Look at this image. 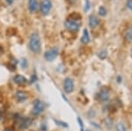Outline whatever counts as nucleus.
<instances>
[{
  "label": "nucleus",
  "instance_id": "nucleus-18",
  "mask_svg": "<svg viewBox=\"0 0 132 131\" xmlns=\"http://www.w3.org/2000/svg\"><path fill=\"white\" fill-rule=\"evenodd\" d=\"M107 56H108L107 50H102L101 52H100V53H99V56H100V57H101V59H105L106 57H107Z\"/></svg>",
  "mask_w": 132,
  "mask_h": 131
},
{
  "label": "nucleus",
  "instance_id": "nucleus-4",
  "mask_svg": "<svg viewBox=\"0 0 132 131\" xmlns=\"http://www.w3.org/2000/svg\"><path fill=\"white\" fill-rule=\"evenodd\" d=\"M45 109V106H44L43 102L41 100H36L34 104L33 109H32V113L34 115H38L42 113Z\"/></svg>",
  "mask_w": 132,
  "mask_h": 131
},
{
  "label": "nucleus",
  "instance_id": "nucleus-13",
  "mask_svg": "<svg viewBox=\"0 0 132 131\" xmlns=\"http://www.w3.org/2000/svg\"><path fill=\"white\" fill-rule=\"evenodd\" d=\"M108 95L109 94H108V92L107 90H101L99 93V99L102 101H106L108 100V97H109Z\"/></svg>",
  "mask_w": 132,
  "mask_h": 131
},
{
  "label": "nucleus",
  "instance_id": "nucleus-12",
  "mask_svg": "<svg viewBox=\"0 0 132 131\" xmlns=\"http://www.w3.org/2000/svg\"><path fill=\"white\" fill-rule=\"evenodd\" d=\"M30 124H31V120L29 119V118H23V119H21L20 121V128L21 129L27 128Z\"/></svg>",
  "mask_w": 132,
  "mask_h": 131
},
{
  "label": "nucleus",
  "instance_id": "nucleus-14",
  "mask_svg": "<svg viewBox=\"0 0 132 131\" xmlns=\"http://www.w3.org/2000/svg\"><path fill=\"white\" fill-rule=\"evenodd\" d=\"M125 39L127 41H132V27H130L129 28L127 29V31L125 32V35H124Z\"/></svg>",
  "mask_w": 132,
  "mask_h": 131
},
{
  "label": "nucleus",
  "instance_id": "nucleus-9",
  "mask_svg": "<svg viewBox=\"0 0 132 131\" xmlns=\"http://www.w3.org/2000/svg\"><path fill=\"white\" fill-rule=\"evenodd\" d=\"M88 23H89V26H90V27H92V28H94V27H96L98 25H99L100 20L96 16L91 15L90 17H89V22Z\"/></svg>",
  "mask_w": 132,
  "mask_h": 131
},
{
  "label": "nucleus",
  "instance_id": "nucleus-19",
  "mask_svg": "<svg viewBox=\"0 0 132 131\" xmlns=\"http://www.w3.org/2000/svg\"><path fill=\"white\" fill-rule=\"evenodd\" d=\"M126 6L129 10L132 11V0H126Z\"/></svg>",
  "mask_w": 132,
  "mask_h": 131
},
{
  "label": "nucleus",
  "instance_id": "nucleus-21",
  "mask_svg": "<svg viewBox=\"0 0 132 131\" xmlns=\"http://www.w3.org/2000/svg\"><path fill=\"white\" fill-rule=\"evenodd\" d=\"M5 1H6V3H7L8 5H12V4L14 2V0H5Z\"/></svg>",
  "mask_w": 132,
  "mask_h": 131
},
{
  "label": "nucleus",
  "instance_id": "nucleus-8",
  "mask_svg": "<svg viewBox=\"0 0 132 131\" xmlns=\"http://www.w3.org/2000/svg\"><path fill=\"white\" fill-rule=\"evenodd\" d=\"M12 80H13L14 83L17 84H25L27 82V78H26L25 77H23V76H21V75L14 76Z\"/></svg>",
  "mask_w": 132,
  "mask_h": 131
},
{
  "label": "nucleus",
  "instance_id": "nucleus-15",
  "mask_svg": "<svg viewBox=\"0 0 132 131\" xmlns=\"http://www.w3.org/2000/svg\"><path fill=\"white\" fill-rule=\"evenodd\" d=\"M99 15L101 17L107 15V9H106L104 6H101V7L99 8Z\"/></svg>",
  "mask_w": 132,
  "mask_h": 131
},
{
  "label": "nucleus",
  "instance_id": "nucleus-23",
  "mask_svg": "<svg viewBox=\"0 0 132 131\" xmlns=\"http://www.w3.org/2000/svg\"><path fill=\"white\" fill-rule=\"evenodd\" d=\"M4 131H12V129H10V128H5V129L4 130Z\"/></svg>",
  "mask_w": 132,
  "mask_h": 131
},
{
  "label": "nucleus",
  "instance_id": "nucleus-11",
  "mask_svg": "<svg viewBox=\"0 0 132 131\" xmlns=\"http://www.w3.org/2000/svg\"><path fill=\"white\" fill-rule=\"evenodd\" d=\"M15 98L19 102H23V101H25L27 100V93L24 92H17L15 94Z\"/></svg>",
  "mask_w": 132,
  "mask_h": 131
},
{
  "label": "nucleus",
  "instance_id": "nucleus-17",
  "mask_svg": "<svg viewBox=\"0 0 132 131\" xmlns=\"http://www.w3.org/2000/svg\"><path fill=\"white\" fill-rule=\"evenodd\" d=\"M91 8V3L89 0H86L85 1V5H84V11L85 12H88Z\"/></svg>",
  "mask_w": 132,
  "mask_h": 131
},
{
  "label": "nucleus",
  "instance_id": "nucleus-16",
  "mask_svg": "<svg viewBox=\"0 0 132 131\" xmlns=\"http://www.w3.org/2000/svg\"><path fill=\"white\" fill-rule=\"evenodd\" d=\"M116 130L117 131H127L124 124L122 123V122H119V123L116 125Z\"/></svg>",
  "mask_w": 132,
  "mask_h": 131
},
{
  "label": "nucleus",
  "instance_id": "nucleus-20",
  "mask_svg": "<svg viewBox=\"0 0 132 131\" xmlns=\"http://www.w3.org/2000/svg\"><path fill=\"white\" fill-rule=\"evenodd\" d=\"M23 62L21 63V66H22V68H26L27 67V61H26V59H24V60H22Z\"/></svg>",
  "mask_w": 132,
  "mask_h": 131
},
{
  "label": "nucleus",
  "instance_id": "nucleus-6",
  "mask_svg": "<svg viewBox=\"0 0 132 131\" xmlns=\"http://www.w3.org/2000/svg\"><path fill=\"white\" fill-rule=\"evenodd\" d=\"M52 7V3L50 0H42L41 4V12L42 15H47Z\"/></svg>",
  "mask_w": 132,
  "mask_h": 131
},
{
  "label": "nucleus",
  "instance_id": "nucleus-5",
  "mask_svg": "<svg viewBox=\"0 0 132 131\" xmlns=\"http://www.w3.org/2000/svg\"><path fill=\"white\" fill-rule=\"evenodd\" d=\"M63 90L66 93H71L74 90V82L70 77H66L63 81Z\"/></svg>",
  "mask_w": 132,
  "mask_h": 131
},
{
  "label": "nucleus",
  "instance_id": "nucleus-22",
  "mask_svg": "<svg viewBox=\"0 0 132 131\" xmlns=\"http://www.w3.org/2000/svg\"><path fill=\"white\" fill-rule=\"evenodd\" d=\"M69 1V3H71V4H74L76 2V0H68Z\"/></svg>",
  "mask_w": 132,
  "mask_h": 131
},
{
  "label": "nucleus",
  "instance_id": "nucleus-10",
  "mask_svg": "<svg viewBox=\"0 0 132 131\" xmlns=\"http://www.w3.org/2000/svg\"><path fill=\"white\" fill-rule=\"evenodd\" d=\"M89 41H90V35H89L88 30L86 28H85L81 37V42L83 44H87Z\"/></svg>",
  "mask_w": 132,
  "mask_h": 131
},
{
  "label": "nucleus",
  "instance_id": "nucleus-25",
  "mask_svg": "<svg viewBox=\"0 0 132 131\" xmlns=\"http://www.w3.org/2000/svg\"><path fill=\"white\" fill-rule=\"evenodd\" d=\"M131 52H132V49H131Z\"/></svg>",
  "mask_w": 132,
  "mask_h": 131
},
{
  "label": "nucleus",
  "instance_id": "nucleus-2",
  "mask_svg": "<svg viewBox=\"0 0 132 131\" xmlns=\"http://www.w3.org/2000/svg\"><path fill=\"white\" fill-rule=\"evenodd\" d=\"M64 27L67 30H69L70 32L72 33H77L79 30L80 27L78 25V23H77L75 20H67L64 22Z\"/></svg>",
  "mask_w": 132,
  "mask_h": 131
},
{
  "label": "nucleus",
  "instance_id": "nucleus-24",
  "mask_svg": "<svg viewBox=\"0 0 132 131\" xmlns=\"http://www.w3.org/2000/svg\"><path fill=\"white\" fill-rule=\"evenodd\" d=\"M0 117H1V115H0Z\"/></svg>",
  "mask_w": 132,
  "mask_h": 131
},
{
  "label": "nucleus",
  "instance_id": "nucleus-7",
  "mask_svg": "<svg viewBox=\"0 0 132 131\" xmlns=\"http://www.w3.org/2000/svg\"><path fill=\"white\" fill-rule=\"evenodd\" d=\"M27 6H28L29 12H36L37 9H38V2H37V0H28Z\"/></svg>",
  "mask_w": 132,
  "mask_h": 131
},
{
  "label": "nucleus",
  "instance_id": "nucleus-3",
  "mask_svg": "<svg viewBox=\"0 0 132 131\" xmlns=\"http://www.w3.org/2000/svg\"><path fill=\"white\" fill-rule=\"evenodd\" d=\"M58 53H59L58 48L55 47V48H51V49H48V51H46L45 54H44V57H45L47 61L51 62V61L55 60V59L56 58V56H58Z\"/></svg>",
  "mask_w": 132,
  "mask_h": 131
},
{
  "label": "nucleus",
  "instance_id": "nucleus-1",
  "mask_svg": "<svg viewBox=\"0 0 132 131\" xmlns=\"http://www.w3.org/2000/svg\"><path fill=\"white\" fill-rule=\"evenodd\" d=\"M29 48L32 50V52L38 54L41 51L42 44H41V39L37 33H33L30 35L29 38Z\"/></svg>",
  "mask_w": 132,
  "mask_h": 131
}]
</instances>
